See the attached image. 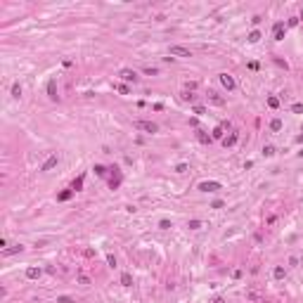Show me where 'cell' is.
<instances>
[{
  "label": "cell",
  "instance_id": "cell-11",
  "mask_svg": "<svg viewBox=\"0 0 303 303\" xmlns=\"http://www.w3.org/2000/svg\"><path fill=\"white\" fill-rule=\"evenodd\" d=\"M40 268H29V270H26V277H29V279H38V277H40Z\"/></svg>",
  "mask_w": 303,
  "mask_h": 303
},
{
  "label": "cell",
  "instance_id": "cell-9",
  "mask_svg": "<svg viewBox=\"0 0 303 303\" xmlns=\"http://www.w3.org/2000/svg\"><path fill=\"white\" fill-rule=\"evenodd\" d=\"M272 31H275V40H284V24L282 21H277Z\"/></svg>",
  "mask_w": 303,
  "mask_h": 303
},
{
  "label": "cell",
  "instance_id": "cell-21",
  "mask_svg": "<svg viewBox=\"0 0 303 303\" xmlns=\"http://www.w3.org/2000/svg\"><path fill=\"white\" fill-rule=\"evenodd\" d=\"M197 138H199V142H204V144H206L208 140H211V138H208L206 133H204V130H197Z\"/></svg>",
  "mask_w": 303,
  "mask_h": 303
},
{
  "label": "cell",
  "instance_id": "cell-32",
  "mask_svg": "<svg viewBox=\"0 0 303 303\" xmlns=\"http://www.w3.org/2000/svg\"><path fill=\"white\" fill-rule=\"evenodd\" d=\"M185 170H187V164H178L175 166V173H185Z\"/></svg>",
  "mask_w": 303,
  "mask_h": 303
},
{
  "label": "cell",
  "instance_id": "cell-27",
  "mask_svg": "<svg viewBox=\"0 0 303 303\" xmlns=\"http://www.w3.org/2000/svg\"><path fill=\"white\" fill-rule=\"evenodd\" d=\"M159 227H161V230H170V220H166V218H164V220L159 223Z\"/></svg>",
  "mask_w": 303,
  "mask_h": 303
},
{
  "label": "cell",
  "instance_id": "cell-2",
  "mask_svg": "<svg viewBox=\"0 0 303 303\" xmlns=\"http://www.w3.org/2000/svg\"><path fill=\"white\" fill-rule=\"evenodd\" d=\"M220 182H216V180H204V182H199V190L201 192H218L220 190Z\"/></svg>",
  "mask_w": 303,
  "mask_h": 303
},
{
  "label": "cell",
  "instance_id": "cell-12",
  "mask_svg": "<svg viewBox=\"0 0 303 303\" xmlns=\"http://www.w3.org/2000/svg\"><path fill=\"white\" fill-rule=\"evenodd\" d=\"M234 142H237V133H230L227 138H223V144H225V147H232Z\"/></svg>",
  "mask_w": 303,
  "mask_h": 303
},
{
  "label": "cell",
  "instance_id": "cell-24",
  "mask_svg": "<svg viewBox=\"0 0 303 303\" xmlns=\"http://www.w3.org/2000/svg\"><path fill=\"white\" fill-rule=\"evenodd\" d=\"M268 107L277 109V107H279V100H277V97H268Z\"/></svg>",
  "mask_w": 303,
  "mask_h": 303
},
{
  "label": "cell",
  "instance_id": "cell-16",
  "mask_svg": "<svg viewBox=\"0 0 303 303\" xmlns=\"http://www.w3.org/2000/svg\"><path fill=\"white\" fill-rule=\"evenodd\" d=\"M81 187H83V175H78V178L74 180V185H71V190H74V192H78Z\"/></svg>",
  "mask_w": 303,
  "mask_h": 303
},
{
  "label": "cell",
  "instance_id": "cell-31",
  "mask_svg": "<svg viewBox=\"0 0 303 303\" xmlns=\"http://www.w3.org/2000/svg\"><path fill=\"white\" fill-rule=\"evenodd\" d=\"M57 303H74V298H69V296H59V298H57Z\"/></svg>",
  "mask_w": 303,
  "mask_h": 303
},
{
  "label": "cell",
  "instance_id": "cell-18",
  "mask_svg": "<svg viewBox=\"0 0 303 303\" xmlns=\"http://www.w3.org/2000/svg\"><path fill=\"white\" fill-rule=\"evenodd\" d=\"M272 275H275V279H282V277H284V268H282V265H277L275 270H272Z\"/></svg>",
  "mask_w": 303,
  "mask_h": 303
},
{
  "label": "cell",
  "instance_id": "cell-7",
  "mask_svg": "<svg viewBox=\"0 0 303 303\" xmlns=\"http://www.w3.org/2000/svg\"><path fill=\"white\" fill-rule=\"evenodd\" d=\"M220 83H223L227 90H234V85H237V83H234V78H232L230 74H220Z\"/></svg>",
  "mask_w": 303,
  "mask_h": 303
},
{
  "label": "cell",
  "instance_id": "cell-30",
  "mask_svg": "<svg viewBox=\"0 0 303 303\" xmlns=\"http://www.w3.org/2000/svg\"><path fill=\"white\" fill-rule=\"evenodd\" d=\"M116 90L121 92V95H128V85H123V83H121V85H116Z\"/></svg>",
  "mask_w": 303,
  "mask_h": 303
},
{
  "label": "cell",
  "instance_id": "cell-22",
  "mask_svg": "<svg viewBox=\"0 0 303 303\" xmlns=\"http://www.w3.org/2000/svg\"><path fill=\"white\" fill-rule=\"evenodd\" d=\"M270 128H272V130H282V121H279V118H272Z\"/></svg>",
  "mask_w": 303,
  "mask_h": 303
},
{
  "label": "cell",
  "instance_id": "cell-10",
  "mask_svg": "<svg viewBox=\"0 0 303 303\" xmlns=\"http://www.w3.org/2000/svg\"><path fill=\"white\" fill-rule=\"evenodd\" d=\"M21 251H24V246L14 244V246H10V249H3V256H14V253H21Z\"/></svg>",
  "mask_w": 303,
  "mask_h": 303
},
{
  "label": "cell",
  "instance_id": "cell-5",
  "mask_svg": "<svg viewBox=\"0 0 303 303\" xmlns=\"http://www.w3.org/2000/svg\"><path fill=\"white\" fill-rule=\"evenodd\" d=\"M208 102H211V104H216V107H223L225 104V97H220L218 92H213V90H208Z\"/></svg>",
  "mask_w": 303,
  "mask_h": 303
},
{
  "label": "cell",
  "instance_id": "cell-13",
  "mask_svg": "<svg viewBox=\"0 0 303 303\" xmlns=\"http://www.w3.org/2000/svg\"><path fill=\"white\" fill-rule=\"evenodd\" d=\"M71 197H74V190H64V192H59V201H66V199H71Z\"/></svg>",
  "mask_w": 303,
  "mask_h": 303
},
{
  "label": "cell",
  "instance_id": "cell-15",
  "mask_svg": "<svg viewBox=\"0 0 303 303\" xmlns=\"http://www.w3.org/2000/svg\"><path fill=\"white\" fill-rule=\"evenodd\" d=\"M118 182H121V175H118V173H114V175H112V180H109L112 190H116V187H118Z\"/></svg>",
  "mask_w": 303,
  "mask_h": 303
},
{
  "label": "cell",
  "instance_id": "cell-25",
  "mask_svg": "<svg viewBox=\"0 0 303 303\" xmlns=\"http://www.w3.org/2000/svg\"><path fill=\"white\" fill-rule=\"evenodd\" d=\"M291 112H294V114H303V104H301V102L291 104Z\"/></svg>",
  "mask_w": 303,
  "mask_h": 303
},
{
  "label": "cell",
  "instance_id": "cell-3",
  "mask_svg": "<svg viewBox=\"0 0 303 303\" xmlns=\"http://www.w3.org/2000/svg\"><path fill=\"white\" fill-rule=\"evenodd\" d=\"M57 164H59V156H57V154H50V156H48V161L40 166V170H43V173H48V170H52Z\"/></svg>",
  "mask_w": 303,
  "mask_h": 303
},
{
  "label": "cell",
  "instance_id": "cell-1",
  "mask_svg": "<svg viewBox=\"0 0 303 303\" xmlns=\"http://www.w3.org/2000/svg\"><path fill=\"white\" fill-rule=\"evenodd\" d=\"M135 128H138V130H144V133H156V130H159V126H156V123H152V121H135L133 123Z\"/></svg>",
  "mask_w": 303,
  "mask_h": 303
},
{
  "label": "cell",
  "instance_id": "cell-35",
  "mask_svg": "<svg viewBox=\"0 0 303 303\" xmlns=\"http://www.w3.org/2000/svg\"><path fill=\"white\" fill-rule=\"evenodd\" d=\"M296 142H301V144H303V135H298V138H296Z\"/></svg>",
  "mask_w": 303,
  "mask_h": 303
},
{
  "label": "cell",
  "instance_id": "cell-23",
  "mask_svg": "<svg viewBox=\"0 0 303 303\" xmlns=\"http://www.w3.org/2000/svg\"><path fill=\"white\" fill-rule=\"evenodd\" d=\"M187 227H190V230H199V227H201V220H190Z\"/></svg>",
  "mask_w": 303,
  "mask_h": 303
},
{
  "label": "cell",
  "instance_id": "cell-20",
  "mask_svg": "<svg viewBox=\"0 0 303 303\" xmlns=\"http://www.w3.org/2000/svg\"><path fill=\"white\" fill-rule=\"evenodd\" d=\"M275 154V147H272V144H265V147H263V156H272Z\"/></svg>",
  "mask_w": 303,
  "mask_h": 303
},
{
  "label": "cell",
  "instance_id": "cell-17",
  "mask_svg": "<svg viewBox=\"0 0 303 303\" xmlns=\"http://www.w3.org/2000/svg\"><path fill=\"white\" fill-rule=\"evenodd\" d=\"M121 284H123V287H130V284H133V279H130L128 272H123V275H121Z\"/></svg>",
  "mask_w": 303,
  "mask_h": 303
},
{
  "label": "cell",
  "instance_id": "cell-6",
  "mask_svg": "<svg viewBox=\"0 0 303 303\" xmlns=\"http://www.w3.org/2000/svg\"><path fill=\"white\" fill-rule=\"evenodd\" d=\"M48 97H50V100H55V102L59 100V95H57V81H55V78L48 83Z\"/></svg>",
  "mask_w": 303,
  "mask_h": 303
},
{
  "label": "cell",
  "instance_id": "cell-4",
  "mask_svg": "<svg viewBox=\"0 0 303 303\" xmlns=\"http://www.w3.org/2000/svg\"><path fill=\"white\" fill-rule=\"evenodd\" d=\"M170 55L173 57H192V52L187 48H182V45H170Z\"/></svg>",
  "mask_w": 303,
  "mask_h": 303
},
{
  "label": "cell",
  "instance_id": "cell-29",
  "mask_svg": "<svg viewBox=\"0 0 303 303\" xmlns=\"http://www.w3.org/2000/svg\"><path fill=\"white\" fill-rule=\"evenodd\" d=\"M78 282L81 284H90V277H88V275H78Z\"/></svg>",
  "mask_w": 303,
  "mask_h": 303
},
{
  "label": "cell",
  "instance_id": "cell-14",
  "mask_svg": "<svg viewBox=\"0 0 303 303\" xmlns=\"http://www.w3.org/2000/svg\"><path fill=\"white\" fill-rule=\"evenodd\" d=\"M12 97H14V100H19V97H21V85L19 83L12 85Z\"/></svg>",
  "mask_w": 303,
  "mask_h": 303
},
{
  "label": "cell",
  "instance_id": "cell-19",
  "mask_svg": "<svg viewBox=\"0 0 303 303\" xmlns=\"http://www.w3.org/2000/svg\"><path fill=\"white\" fill-rule=\"evenodd\" d=\"M261 40V31H251L249 33V43H258Z\"/></svg>",
  "mask_w": 303,
  "mask_h": 303
},
{
  "label": "cell",
  "instance_id": "cell-28",
  "mask_svg": "<svg viewBox=\"0 0 303 303\" xmlns=\"http://www.w3.org/2000/svg\"><path fill=\"white\" fill-rule=\"evenodd\" d=\"M95 173H97V175H104V173H107V168H104V166H100V164H97V166H95Z\"/></svg>",
  "mask_w": 303,
  "mask_h": 303
},
{
  "label": "cell",
  "instance_id": "cell-26",
  "mask_svg": "<svg viewBox=\"0 0 303 303\" xmlns=\"http://www.w3.org/2000/svg\"><path fill=\"white\" fill-rule=\"evenodd\" d=\"M144 74H147V76H156V74H159V69H152V66H144Z\"/></svg>",
  "mask_w": 303,
  "mask_h": 303
},
{
  "label": "cell",
  "instance_id": "cell-33",
  "mask_svg": "<svg viewBox=\"0 0 303 303\" xmlns=\"http://www.w3.org/2000/svg\"><path fill=\"white\" fill-rule=\"evenodd\" d=\"M213 138H216V140L223 138V128H216V130H213Z\"/></svg>",
  "mask_w": 303,
  "mask_h": 303
},
{
  "label": "cell",
  "instance_id": "cell-8",
  "mask_svg": "<svg viewBox=\"0 0 303 303\" xmlns=\"http://www.w3.org/2000/svg\"><path fill=\"white\" fill-rule=\"evenodd\" d=\"M118 76H121L123 81H130V83H135V81H138V74H135L133 69H121V74H118Z\"/></svg>",
  "mask_w": 303,
  "mask_h": 303
},
{
  "label": "cell",
  "instance_id": "cell-36",
  "mask_svg": "<svg viewBox=\"0 0 303 303\" xmlns=\"http://www.w3.org/2000/svg\"><path fill=\"white\" fill-rule=\"evenodd\" d=\"M298 156H303V149H301V152H298Z\"/></svg>",
  "mask_w": 303,
  "mask_h": 303
},
{
  "label": "cell",
  "instance_id": "cell-34",
  "mask_svg": "<svg viewBox=\"0 0 303 303\" xmlns=\"http://www.w3.org/2000/svg\"><path fill=\"white\" fill-rule=\"evenodd\" d=\"M107 263H109V265H112V268H114V265H116V258H114V256H112V253H109V256H107Z\"/></svg>",
  "mask_w": 303,
  "mask_h": 303
}]
</instances>
